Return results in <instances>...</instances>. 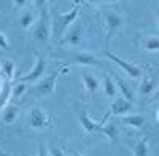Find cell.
<instances>
[{"instance_id": "d6a6232c", "label": "cell", "mask_w": 159, "mask_h": 156, "mask_svg": "<svg viewBox=\"0 0 159 156\" xmlns=\"http://www.w3.org/2000/svg\"><path fill=\"white\" fill-rule=\"evenodd\" d=\"M69 156H83V154H80V153H76V151H73V150H70V153H69Z\"/></svg>"}, {"instance_id": "1f68e13d", "label": "cell", "mask_w": 159, "mask_h": 156, "mask_svg": "<svg viewBox=\"0 0 159 156\" xmlns=\"http://www.w3.org/2000/svg\"><path fill=\"white\" fill-rule=\"evenodd\" d=\"M154 16H156V22H157V27H159V8L154 11Z\"/></svg>"}, {"instance_id": "4dcf8cb0", "label": "cell", "mask_w": 159, "mask_h": 156, "mask_svg": "<svg viewBox=\"0 0 159 156\" xmlns=\"http://www.w3.org/2000/svg\"><path fill=\"white\" fill-rule=\"evenodd\" d=\"M0 156H16V154L8 153V151H5V150H2V148H0Z\"/></svg>"}, {"instance_id": "e0dca14e", "label": "cell", "mask_w": 159, "mask_h": 156, "mask_svg": "<svg viewBox=\"0 0 159 156\" xmlns=\"http://www.w3.org/2000/svg\"><path fill=\"white\" fill-rule=\"evenodd\" d=\"M18 116H19V108H18L16 103H8V105L2 110V121L5 124L15 123Z\"/></svg>"}, {"instance_id": "2e32d148", "label": "cell", "mask_w": 159, "mask_h": 156, "mask_svg": "<svg viewBox=\"0 0 159 156\" xmlns=\"http://www.w3.org/2000/svg\"><path fill=\"white\" fill-rule=\"evenodd\" d=\"M81 78H83L84 89L88 91L89 94H96L97 91H99V88H100L99 78H97L96 75H92V73H88V72H84V73L81 75Z\"/></svg>"}, {"instance_id": "ac0fdd59", "label": "cell", "mask_w": 159, "mask_h": 156, "mask_svg": "<svg viewBox=\"0 0 159 156\" xmlns=\"http://www.w3.org/2000/svg\"><path fill=\"white\" fill-rule=\"evenodd\" d=\"M102 88H103V94L107 99H116V93H118V86L115 83V78H111L110 75H107L103 78V83H102Z\"/></svg>"}, {"instance_id": "5bb4252c", "label": "cell", "mask_w": 159, "mask_h": 156, "mask_svg": "<svg viewBox=\"0 0 159 156\" xmlns=\"http://www.w3.org/2000/svg\"><path fill=\"white\" fill-rule=\"evenodd\" d=\"M156 80H154V76H150V75H147V76H142V81H140V85H139V93H140V96L142 97H147V96H150L153 91L156 89Z\"/></svg>"}, {"instance_id": "4316f807", "label": "cell", "mask_w": 159, "mask_h": 156, "mask_svg": "<svg viewBox=\"0 0 159 156\" xmlns=\"http://www.w3.org/2000/svg\"><path fill=\"white\" fill-rule=\"evenodd\" d=\"M0 48L2 49H8L10 48V42H8V37L0 30Z\"/></svg>"}, {"instance_id": "52a82bcc", "label": "cell", "mask_w": 159, "mask_h": 156, "mask_svg": "<svg viewBox=\"0 0 159 156\" xmlns=\"http://www.w3.org/2000/svg\"><path fill=\"white\" fill-rule=\"evenodd\" d=\"M34 38L38 42H48L52 37V25H51V18H38L35 22V27L32 32Z\"/></svg>"}, {"instance_id": "603a6c76", "label": "cell", "mask_w": 159, "mask_h": 156, "mask_svg": "<svg viewBox=\"0 0 159 156\" xmlns=\"http://www.w3.org/2000/svg\"><path fill=\"white\" fill-rule=\"evenodd\" d=\"M25 91H27V83H15L11 88V100H18L21 99Z\"/></svg>"}, {"instance_id": "f546056e", "label": "cell", "mask_w": 159, "mask_h": 156, "mask_svg": "<svg viewBox=\"0 0 159 156\" xmlns=\"http://www.w3.org/2000/svg\"><path fill=\"white\" fill-rule=\"evenodd\" d=\"M92 3H116L118 0H91Z\"/></svg>"}, {"instance_id": "f1b7e54d", "label": "cell", "mask_w": 159, "mask_h": 156, "mask_svg": "<svg viewBox=\"0 0 159 156\" xmlns=\"http://www.w3.org/2000/svg\"><path fill=\"white\" fill-rule=\"evenodd\" d=\"M11 2H13V5H15V8H24L29 3V0H11Z\"/></svg>"}, {"instance_id": "8fae6325", "label": "cell", "mask_w": 159, "mask_h": 156, "mask_svg": "<svg viewBox=\"0 0 159 156\" xmlns=\"http://www.w3.org/2000/svg\"><path fill=\"white\" fill-rule=\"evenodd\" d=\"M73 62L78 66H84V67H96V66H103V62L100 59H97L96 56H92L88 51H81V53H76L73 56Z\"/></svg>"}, {"instance_id": "3957f363", "label": "cell", "mask_w": 159, "mask_h": 156, "mask_svg": "<svg viewBox=\"0 0 159 156\" xmlns=\"http://www.w3.org/2000/svg\"><path fill=\"white\" fill-rule=\"evenodd\" d=\"M27 121L32 129H38V131L40 129H51L54 126V120L42 107H34L27 115Z\"/></svg>"}, {"instance_id": "44dd1931", "label": "cell", "mask_w": 159, "mask_h": 156, "mask_svg": "<svg viewBox=\"0 0 159 156\" xmlns=\"http://www.w3.org/2000/svg\"><path fill=\"white\" fill-rule=\"evenodd\" d=\"M142 46H143V49L150 51V53H153V51H159V37H156V35L142 37Z\"/></svg>"}, {"instance_id": "9c48e42d", "label": "cell", "mask_w": 159, "mask_h": 156, "mask_svg": "<svg viewBox=\"0 0 159 156\" xmlns=\"http://www.w3.org/2000/svg\"><path fill=\"white\" fill-rule=\"evenodd\" d=\"M105 120H107V118H103L100 123H96L94 120L89 118V115L86 112L80 113V124H81V127L84 129L88 134H100L102 132V127L105 124Z\"/></svg>"}, {"instance_id": "8992f818", "label": "cell", "mask_w": 159, "mask_h": 156, "mask_svg": "<svg viewBox=\"0 0 159 156\" xmlns=\"http://www.w3.org/2000/svg\"><path fill=\"white\" fill-rule=\"evenodd\" d=\"M105 54H107V57H108V59H111L118 67H121V69L126 72V75H127L129 78H134V80H137V78H142V76H143V70L137 66V64L127 62L126 59H123V57H119V56L113 54L111 51H107Z\"/></svg>"}, {"instance_id": "cb8c5ba5", "label": "cell", "mask_w": 159, "mask_h": 156, "mask_svg": "<svg viewBox=\"0 0 159 156\" xmlns=\"http://www.w3.org/2000/svg\"><path fill=\"white\" fill-rule=\"evenodd\" d=\"M35 8L40 13V18H49V0H35Z\"/></svg>"}, {"instance_id": "7c38bea8", "label": "cell", "mask_w": 159, "mask_h": 156, "mask_svg": "<svg viewBox=\"0 0 159 156\" xmlns=\"http://www.w3.org/2000/svg\"><path fill=\"white\" fill-rule=\"evenodd\" d=\"M121 123L129 126V127H134V129H142L145 124H147V120L145 116L140 113H127L121 116Z\"/></svg>"}, {"instance_id": "74e56055", "label": "cell", "mask_w": 159, "mask_h": 156, "mask_svg": "<svg viewBox=\"0 0 159 156\" xmlns=\"http://www.w3.org/2000/svg\"><path fill=\"white\" fill-rule=\"evenodd\" d=\"M157 96H159V93H157Z\"/></svg>"}, {"instance_id": "d6986e66", "label": "cell", "mask_w": 159, "mask_h": 156, "mask_svg": "<svg viewBox=\"0 0 159 156\" xmlns=\"http://www.w3.org/2000/svg\"><path fill=\"white\" fill-rule=\"evenodd\" d=\"M37 22V13L35 11H24L22 15L19 16V25L22 30H29L32 25Z\"/></svg>"}, {"instance_id": "277c9868", "label": "cell", "mask_w": 159, "mask_h": 156, "mask_svg": "<svg viewBox=\"0 0 159 156\" xmlns=\"http://www.w3.org/2000/svg\"><path fill=\"white\" fill-rule=\"evenodd\" d=\"M45 70H46V61H45L43 56L38 54V56L35 57V64H34V67L30 69V72L25 73V75H22V76H19L15 83H27V85H29V83H37L40 78L43 76Z\"/></svg>"}, {"instance_id": "d590c367", "label": "cell", "mask_w": 159, "mask_h": 156, "mask_svg": "<svg viewBox=\"0 0 159 156\" xmlns=\"http://www.w3.org/2000/svg\"><path fill=\"white\" fill-rule=\"evenodd\" d=\"M49 5H51V7L54 5V0H49Z\"/></svg>"}, {"instance_id": "e575fe53", "label": "cell", "mask_w": 159, "mask_h": 156, "mask_svg": "<svg viewBox=\"0 0 159 156\" xmlns=\"http://www.w3.org/2000/svg\"><path fill=\"white\" fill-rule=\"evenodd\" d=\"M0 83H2V64H0Z\"/></svg>"}, {"instance_id": "836d02e7", "label": "cell", "mask_w": 159, "mask_h": 156, "mask_svg": "<svg viewBox=\"0 0 159 156\" xmlns=\"http://www.w3.org/2000/svg\"><path fill=\"white\" fill-rule=\"evenodd\" d=\"M156 121H157V123H159V108H157V110H156Z\"/></svg>"}, {"instance_id": "ba28073f", "label": "cell", "mask_w": 159, "mask_h": 156, "mask_svg": "<svg viewBox=\"0 0 159 156\" xmlns=\"http://www.w3.org/2000/svg\"><path fill=\"white\" fill-rule=\"evenodd\" d=\"M83 35H84V24L83 22H73L70 25V29L65 32V35L62 37L64 40L62 43L65 45H70V46H78L83 40Z\"/></svg>"}, {"instance_id": "7a4b0ae2", "label": "cell", "mask_w": 159, "mask_h": 156, "mask_svg": "<svg viewBox=\"0 0 159 156\" xmlns=\"http://www.w3.org/2000/svg\"><path fill=\"white\" fill-rule=\"evenodd\" d=\"M124 24H126V19L123 16V13H118V11L103 13V25H105V30H107V42H110L111 37H115L116 34L123 30Z\"/></svg>"}, {"instance_id": "9a60e30c", "label": "cell", "mask_w": 159, "mask_h": 156, "mask_svg": "<svg viewBox=\"0 0 159 156\" xmlns=\"http://www.w3.org/2000/svg\"><path fill=\"white\" fill-rule=\"evenodd\" d=\"M115 83H116L118 89L121 91V96H123L124 99H127V100H130V102L135 99V96H134V89H132V86L124 80V78H121L119 75H115Z\"/></svg>"}, {"instance_id": "4fadbf2b", "label": "cell", "mask_w": 159, "mask_h": 156, "mask_svg": "<svg viewBox=\"0 0 159 156\" xmlns=\"http://www.w3.org/2000/svg\"><path fill=\"white\" fill-rule=\"evenodd\" d=\"M11 81L3 78V81L0 83V112H2L8 103H10V99H11Z\"/></svg>"}, {"instance_id": "7402d4cb", "label": "cell", "mask_w": 159, "mask_h": 156, "mask_svg": "<svg viewBox=\"0 0 159 156\" xmlns=\"http://www.w3.org/2000/svg\"><path fill=\"white\" fill-rule=\"evenodd\" d=\"M15 62H13L11 59H3L2 62V73H3V78H7V80L13 81V78H15Z\"/></svg>"}, {"instance_id": "5b68a950", "label": "cell", "mask_w": 159, "mask_h": 156, "mask_svg": "<svg viewBox=\"0 0 159 156\" xmlns=\"http://www.w3.org/2000/svg\"><path fill=\"white\" fill-rule=\"evenodd\" d=\"M59 78V72H54L51 73L49 76H45V78H40V80L35 83L34 86V91L42 96V97H48V96H52L56 91V81Z\"/></svg>"}, {"instance_id": "6da1fadb", "label": "cell", "mask_w": 159, "mask_h": 156, "mask_svg": "<svg viewBox=\"0 0 159 156\" xmlns=\"http://www.w3.org/2000/svg\"><path fill=\"white\" fill-rule=\"evenodd\" d=\"M81 7H83V3H75V7L69 13H56V15L51 18L52 38H54V40H59V38H62L65 35V32L69 30V27L78 19Z\"/></svg>"}, {"instance_id": "ffe728a7", "label": "cell", "mask_w": 159, "mask_h": 156, "mask_svg": "<svg viewBox=\"0 0 159 156\" xmlns=\"http://www.w3.org/2000/svg\"><path fill=\"white\" fill-rule=\"evenodd\" d=\"M132 154L134 156H148L150 154V140L147 137L137 140V144L132 148Z\"/></svg>"}, {"instance_id": "30bf717a", "label": "cell", "mask_w": 159, "mask_h": 156, "mask_svg": "<svg viewBox=\"0 0 159 156\" xmlns=\"http://www.w3.org/2000/svg\"><path fill=\"white\" fill-rule=\"evenodd\" d=\"M130 110H132V102L127 100V99H124V97L121 96V97L113 99L108 113H110V115H121V116H123V115L130 113Z\"/></svg>"}, {"instance_id": "484cf974", "label": "cell", "mask_w": 159, "mask_h": 156, "mask_svg": "<svg viewBox=\"0 0 159 156\" xmlns=\"http://www.w3.org/2000/svg\"><path fill=\"white\" fill-rule=\"evenodd\" d=\"M35 156H51V154H49V150L46 148L45 144H38V148H37V154Z\"/></svg>"}, {"instance_id": "8d00e7d4", "label": "cell", "mask_w": 159, "mask_h": 156, "mask_svg": "<svg viewBox=\"0 0 159 156\" xmlns=\"http://www.w3.org/2000/svg\"><path fill=\"white\" fill-rule=\"evenodd\" d=\"M76 2H78V3H83V0H76Z\"/></svg>"}, {"instance_id": "83f0119b", "label": "cell", "mask_w": 159, "mask_h": 156, "mask_svg": "<svg viewBox=\"0 0 159 156\" xmlns=\"http://www.w3.org/2000/svg\"><path fill=\"white\" fill-rule=\"evenodd\" d=\"M49 154L51 156H67L64 151H62V148H59V147H54L52 145L51 148H49Z\"/></svg>"}, {"instance_id": "d4e9b609", "label": "cell", "mask_w": 159, "mask_h": 156, "mask_svg": "<svg viewBox=\"0 0 159 156\" xmlns=\"http://www.w3.org/2000/svg\"><path fill=\"white\" fill-rule=\"evenodd\" d=\"M103 137H107L108 140H116L119 132H118V129L113 126V124H103L102 127V132H100Z\"/></svg>"}]
</instances>
